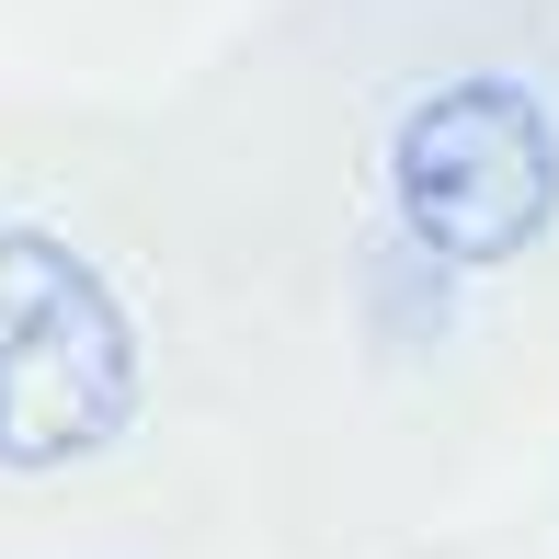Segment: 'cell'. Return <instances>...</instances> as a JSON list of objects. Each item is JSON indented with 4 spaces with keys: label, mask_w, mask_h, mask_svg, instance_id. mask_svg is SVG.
<instances>
[{
    "label": "cell",
    "mask_w": 559,
    "mask_h": 559,
    "mask_svg": "<svg viewBox=\"0 0 559 559\" xmlns=\"http://www.w3.org/2000/svg\"><path fill=\"white\" fill-rule=\"evenodd\" d=\"M263 502L160 126L0 115V559H217Z\"/></svg>",
    "instance_id": "2"
},
{
    "label": "cell",
    "mask_w": 559,
    "mask_h": 559,
    "mask_svg": "<svg viewBox=\"0 0 559 559\" xmlns=\"http://www.w3.org/2000/svg\"><path fill=\"white\" fill-rule=\"evenodd\" d=\"M263 514L389 537L559 377V0H286L160 126Z\"/></svg>",
    "instance_id": "1"
}]
</instances>
